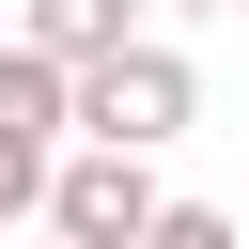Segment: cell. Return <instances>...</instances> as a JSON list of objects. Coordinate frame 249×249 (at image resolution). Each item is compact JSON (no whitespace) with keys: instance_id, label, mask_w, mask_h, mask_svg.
<instances>
[{"instance_id":"277c9868","label":"cell","mask_w":249,"mask_h":249,"mask_svg":"<svg viewBox=\"0 0 249 249\" xmlns=\"http://www.w3.org/2000/svg\"><path fill=\"white\" fill-rule=\"evenodd\" d=\"M47 156H62V140H31V124H0V233H16V218H47Z\"/></svg>"},{"instance_id":"5b68a950","label":"cell","mask_w":249,"mask_h":249,"mask_svg":"<svg viewBox=\"0 0 249 249\" xmlns=\"http://www.w3.org/2000/svg\"><path fill=\"white\" fill-rule=\"evenodd\" d=\"M124 249H249V233H233V218H218V202H156V218H140V233H124Z\"/></svg>"},{"instance_id":"6da1fadb","label":"cell","mask_w":249,"mask_h":249,"mask_svg":"<svg viewBox=\"0 0 249 249\" xmlns=\"http://www.w3.org/2000/svg\"><path fill=\"white\" fill-rule=\"evenodd\" d=\"M187 124H202V62H187L171 31H124V47L78 62V140H140V156H171Z\"/></svg>"},{"instance_id":"8992f818","label":"cell","mask_w":249,"mask_h":249,"mask_svg":"<svg viewBox=\"0 0 249 249\" xmlns=\"http://www.w3.org/2000/svg\"><path fill=\"white\" fill-rule=\"evenodd\" d=\"M156 16H233V0H156Z\"/></svg>"},{"instance_id":"3957f363","label":"cell","mask_w":249,"mask_h":249,"mask_svg":"<svg viewBox=\"0 0 249 249\" xmlns=\"http://www.w3.org/2000/svg\"><path fill=\"white\" fill-rule=\"evenodd\" d=\"M16 31H31L47 62H93V47H124V31H140V0H16Z\"/></svg>"},{"instance_id":"52a82bcc","label":"cell","mask_w":249,"mask_h":249,"mask_svg":"<svg viewBox=\"0 0 249 249\" xmlns=\"http://www.w3.org/2000/svg\"><path fill=\"white\" fill-rule=\"evenodd\" d=\"M47 249H78V233H47Z\"/></svg>"},{"instance_id":"ba28073f","label":"cell","mask_w":249,"mask_h":249,"mask_svg":"<svg viewBox=\"0 0 249 249\" xmlns=\"http://www.w3.org/2000/svg\"><path fill=\"white\" fill-rule=\"evenodd\" d=\"M233 31H249V0H233Z\"/></svg>"},{"instance_id":"7a4b0ae2","label":"cell","mask_w":249,"mask_h":249,"mask_svg":"<svg viewBox=\"0 0 249 249\" xmlns=\"http://www.w3.org/2000/svg\"><path fill=\"white\" fill-rule=\"evenodd\" d=\"M156 202H171V187H156L140 140H62V156H47V233H78V249H124Z\"/></svg>"}]
</instances>
